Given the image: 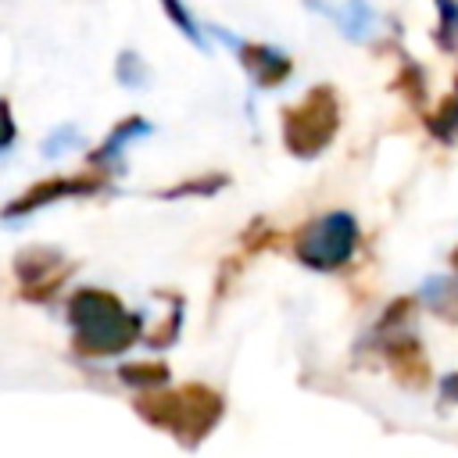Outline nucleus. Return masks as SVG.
Wrapping results in <instances>:
<instances>
[{"label": "nucleus", "mask_w": 458, "mask_h": 458, "mask_svg": "<svg viewBox=\"0 0 458 458\" xmlns=\"http://www.w3.org/2000/svg\"><path fill=\"white\" fill-rule=\"evenodd\" d=\"M165 7H168V18H175V21L182 25V32L197 39V47H204V36H200V32H197V25H193V21L186 18V11L179 7V0H165Z\"/></svg>", "instance_id": "obj_9"}, {"label": "nucleus", "mask_w": 458, "mask_h": 458, "mask_svg": "<svg viewBox=\"0 0 458 458\" xmlns=\"http://www.w3.org/2000/svg\"><path fill=\"white\" fill-rule=\"evenodd\" d=\"M451 265H454V268H458V250H454V258H451Z\"/></svg>", "instance_id": "obj_12"}, {"label": "nucleus", "mask_w": 458, "mask_h": 458, "mask_svg": "<svg viewBox=\"0 0 458 458\" xmlns=\"http://www.w3.org/2000/svg\"><path fill=\"white\" fill-rule=\"evenodd\" d=\"M240 57H243V64L250 68V75H254L261 86H276V82H283L286 72H290V61H286L279 50L261 47V43L240 47Z\"/></svg>", "instance_id": "obj_5"}, {"label": "nucleus", "mask_w": 458, "mask_h": 458, "mask_svg": "<svg viewBox=\"0 0 458 458\" xmlns=\"http://www.w3.org/2000/svg\"><path fill=\"white\" fill-rule=\"evenodd\" d=\"M11 140H14V122H11L7 104L0 100V150H7V147H11Z\"/></svg>", "instance_id": "obj_10"}, {"label": "nucleus", "mask_w": 458, "mask_h": 458, "mask_svg": "<svg viewBox=\"0 0 458 458\" xmlns=\"http://www.w3.org/2000/svg\"><path fill=\"white\" fill-rule=\"evenodd\" d=\"M311 4L322 7L344 29V36H351V39H365L376 25V14L361 0H311Z\"/></svg>", "instance_id": "obj_4"}, {"label": "nucleus", "mask_w": 458, "mask_h": 458, "mask_svg": "<svg viewBox=\"0 0 458 458\" xmlns=\"http://www.w3.org/2000/svg\"><path fill=\"white\" fill-rule=\"evenodd\" d=\"M122 379H129L132 386H157L165 383V365H125Z\"/></svg>", "instance_id": "obj_7"}, {"label": "nucleus", "mask_w": 458, "mask_h": 458, "mask_svg": "<svg viewBox=\"0 0 458 458\" xmlns=\"http://www.w3.org/2000/svg\"><path fill=\"white\" fill-rule=\"evenodd\" d=\"M358 243V225L347 211H333L315 218L301 236H297V258L311 268H340Z\"/></svg>", "instance_id": "obj_2"}, {"label": "nucleus", "mask_w": 458, "mask_h": 458, "mask_svg": "<svg viewBox=\"0 0 458 458\" xmlns=\"http://www.w3.org/2000/svg\"><path fill=\"white\" fill-rule=\"evenodd\" d=\"M75 143H79V132H75L72 125H64V129H57V132H54V136L43 143V154H47V157L64 154V150H68V147H75Z\"/></svg>", "instance_id": "obj_8"}, {"label": "nucleus", "mask_w": 458, "mask_h": 458, "mask_svg": "<svg viewBox=\"0 0 458 458\" xmlns=\"http://www.w3.org/2000/svg\"><path fill=\"white\" fill-rule=\"evenodd\" d=\"M444 397L447 401H458V376H447L444 379Z\"/></svg>", "instance_id": "obj_11"}, {"label": "nucleus", "mask_w": 458, "mask_h": 458, "mask_svg": "<svg viewBox=\"0 0 458 458\" xmlns=\"http://www.w3.org/2000/svg\"><path fill=\"white\" fill-rule=\"evenodd\" d=\"M82 190H89V182H43L39 190H32V193H25V197H18L11 208H7V215H21V211H32V208H39V204H47V200H54V197H64V193H82Z\"/></svg>", "instance_id": "obj_6"}, {"label": "nucleus", "mask_w": 458, "mask_h": 458, "mask_svg": "<svg viewBox=\"0 0 458 458\" xmlns=\"http://www.w3.org/2000/svg\"><path fill=\"white\" fill-rule=\"evenodd\" d=\"M68 318L82 340L86 351H100V354H111V351H122L132 336H136V322L122 311V304L100 290H86L72 301L68 308Z\"/></svg>", "instance_id": "obj_1"}, {"label": "nucleus", "mask_w": 458, "mask_h": 458, "mask_svg": "<svg viewBox=\"0 0 458 458\" xmlns=\"http://www.w3.org/2000/svg\"><path fill=\"white\" fill-rule=\"evenodd\" d=\"M333 129H336V104H333L329 89H315L311 97H304V104H297L283 118V140L293 154L322 150L329 143Z\"/></svg>", "instance_id": "obj_3"}]
</instances>
